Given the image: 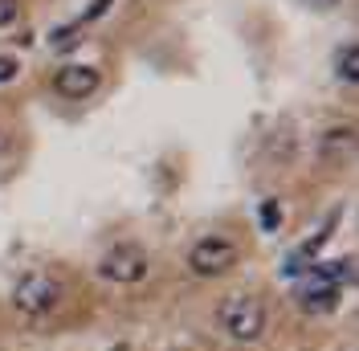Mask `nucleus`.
<instances>
[{
	"label": "nucleus",
	"mask_w": 359,
	"mask_h": 351,
	"mask_svg": "<svg viewBox=\"0 0 359 351\" xmlns=\"http://www.w3.org/2000/svg\"><path fill=\"white\" fill-rule=\"evenodd\" d=\"M147 249L135 241H118L111 245L102 258H98V278L102 282H114V286H135L147 278Z\"/></svg>",
	"instance_id": "3"
},
{
	"label": "nucleus",
	"mask_w": 359,
	"mask_h": 351,
	"mask_svg": "<svg viewBox=\"0 0 359 351\" xmlns=\"http://www.w3.org/2000/svg\"><path fill=\"white\" fill-rule=\"evenodd\" d=\"M107 8H111V0H90V8L82 13V21H94V17H102Z\"/></svg>",
	"instance_id": "10"
},
{
	"label": "nucleus",
	"mask_w": 359,
	"mask_h": 351,
	"mask_svg": "<svg viewBox=\"0 0 359 351\" xmlns=\"http://www.w3.org/2000/svg\"><path fill=\"white\" fill-rule=\"evenodd\" d=\"M306 4H314V8H331V4H339V0H306Z\"/></svg>",
	"instance_id": "13"
},
{
	"label": "nucleus",
	"mask_w": 359,
	"mask_h": 351,
	"mask_svg": "<svg viewBox=\"0 0 359 351\" xmlns=\"http://www.w3.org/2000/svg\"><path fill=\"white\" fill-rule=\"evenodd\" d=\"M311 278L314 282L343 286L347 278H351V262H347V258H339V262H318V265H311Z\"/></svg>",
	"instance_id": "7"
},
{
	"label": "nucleus",
	"mask_w": 359,
	"mask_h": 351,
	"mask_svg": "<svg viewBox=\"0 0 359 351\" xmlns=\"http://www.w3.org/2000/svg\"><path fill=\"white\" fill-rule=\"evenodd\" d=\"M262 225H278V208H273V204L262 208Z\"/></svg>",
	"instance_id": "12"
},
{
	"label": "nucleus",
	"mask_w": 359,
	"mask_h": 351,
	"mask_svg": "<svg viewBox=\"0 0 359 351\" xmlns=\"http://www.w3.org/2000/svg\"><path fill=\"white\" fill-rule=\"evenodd\" d=\"M339 303H343V286L331 282H314L298 294V307L306 314H331V310H339Z\"/></svg>",
	"instance_id": "6"
},
{
	"label": "nucleus",
	"mask_w": 359,
	"mask_h": 351,
	"mask_svg": "<svg viewBox=\"0 0 359 351\" xmlns=\"http://www.w3.org/2000/svg\"><path fill=\"white\" fill-rule=\"evenodd\" d=\"M17 58H0V82H13V78H17Z\"/></svg>",
	"instance_id": "9"
},
{
	"label": "nucleus",
	"mask_w": 359,
	"mask_h": 351,
	"mask_svg": "<svg viewBox=\"0 0 359 351\" xmlns=\"http://www.w3.org/2000/svg\"><path fill=\"white\" fill-rule=\"evenodd\" d=\"M66 303V286L53 274H25L21 282L13 286V310L25 319H41Z\"/></svg>",
	"instance_id": "2"
},
{
	"label": "nucleus",
	"mask_w": 359,
	"mask_h": 351,
	"mask_svg": "<svg viewBox=\"0 0 359 351\" xmlns=\"http://www.w3.org/2000/svg\"><path fill=\"white\" fill-rule=\"evenodd\" d=\"M98 82H102V74L94 66H62L53 74V86H57L62 98H86V94L98 90Z\"/></svg>",
	"instance_id": "5"
},
{
	"label": "nucleus",
	"mask_w": 359,
	"mask_h": 351,
	"mask_svg": "<svg viewBox=\"0 0 359 351\" xmlns=\"http://www.w3.org/2000/svg\"><path fill=\"white\" fill-rule=\"evenodd\" d=\"M17 17V0H0V25H8Z\"/></svg>",
	"instance_id": "11"
},
{
	"label": "nucleus",
	"mask_w": 359,
	"mask_h": 351,
	"mask_svg": "<svg viewBox=\"0 0 359 351\" xmlns=\"http://www.w3.org/2000/svg\"><path fill=\"white\" fill-rule=\"evenodd\" d=\"M335 74L343 78V82H359V53H355V45H339Z\"/></svg>",
	"instance_id": "8"
},
{
	"label": "nucleus",
	"mask_w": 359,
	"mask_h": 351,
	"mask_svg": "<svg viewBox=\"0 0 359 351\" xmlns=\"http://www.w3.org/2000/svg\"><path fill=\"white\" fill-rule=\"evenodd\" d=\"M266 303L257 294H229L217 307V327L233 339V343H257L266 335Z\"/></svg>",
	"instance_id": "1"
},
{
	"label": "nucleus",
	"mask_w": 359,
	"mask_h": 351,
	"mask_svg": "<svg viewBox=\"0 0 359 351\" xmlns=\"http://www.w3.org/2000/svg\"><path fill=\"white\" fill-rule=\"evenodd\" d=\"M237 258H241V249L233 237H201L188 249V270L196 278H221L237 265Z\"/></svg>",
	"instance_id": "4"
}]
</instances>
